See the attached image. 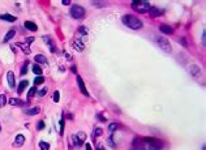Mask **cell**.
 Segmentation results:
<instances>
[{"label": "cell", "instance_id": "1", "mask_svg": "<svg viewBox=\"0 0 206 150\" xmlns=\"http://www.w3.org/2000/svg\"><path fill=\"white\" fill-rule=\"evenodd\" d=\"M122 21L127 28H129L132 30H138L142 28V21L140 19H137V17H134L133 14H124L122 17Z\"/></svg>", "mask_w": 206, "mask_h": 150}, {"label": "cell", "instance_id": "2", "mask_svg": "<svg viewBox=\"0 0 206 150\" xmlns=\"http://www.w3.org/2000/svg\"><path fill=\"white\" fill-rule=\"evenodd\" d=\"M131 7L137 13H146V12H149L151 5L149 4V2H145V0H133L131 3Z\"/></svg>", "mask_w": 206, "mask_h": 150}, {"label": "cell", "instance_id": "3", "mask_svg": "<svg viewBox=\"0 0 206 150\" xmlns=\"http://www.w3.org/2000/svg\"><path fill=\"white\" fill-rule=\"evenodd\" d=\"M86 12H85V8L79 5V4H74L71 7V16L73 17L74 20H82Z\"/></svg>", "mask_w": 206, "mask_h": 150}, {"label": "cell", "instance_id": "4", "mask_svg": "<svg viewBox=\"0 0 206 150\" xmlns=\"http://www.w3.org/2000/svg\"><path fill=\"white\" fill-rule=\"evenodd\" d=\"M145 142L148 144V150H162L163 144L157 138H145Z\"/></svg>", "mask_w": 206, "mask_h": 150}, {"label": "cell", "instance_id": "5", "mask_svg": "<svg viewBox=\"0 0 206 150\" xmlns=\"http://www.w3.org/2000/svg\"><path fill=\"white\" fill-rule=\"evenodd\" d=\"M157 43H158V46L165 51V52H170L172 51V47H171V43L168 42V39L167 38H163V37H158L157 38Z\"/></svg>", "mask_w": 206, "mask_h": 150}, {"label": "cell", "instance_id": "6", "mask_svg": "<svg viewBox=\"0 0 206 150\" xmlns=\"http://www.w3.org/2000/svg\"><path fill=\"white\" fill-rule=\"evenodd\" d=\"M31 42H34V38H28L26 42H19V43H16V46L21 47V50L24 51V54L29 55L30 54V43Z\"/></svg>", "mask_w": 206, "mask_h": 150}, {"label": "cell", "instance_id": "7", "mask_svg": "<svg viewBox=\"0 0 206 150\" xmlns=\"http://www.w3.org/2000/svg\"><path fill=\"white\" fill-rule=\"evenodd\" d=\"M7 81H8V86H9L11 89H14V86H16V77H14V73L12 72V70L7 72Z\"/></svg>", "mask_w": 206, "mask_h": 150}, {"label": "cell", "instance_id": "8", "mask_svg": "<svg viewBox=\"0 0 206 150\" xmlns=\"http://www.w3.org/2000/svg\"><path fill=\"white\" fill-rule=\"evenodd\" d=\"M77 85H79V89H80V92H81L84 95L89 97V93H88V90H86V86H85V82H84V80L81 78V76H77Z\"/></svg>", "mask_w": 206, "mask_h": 150}, {"label": "cell", "instance_id": "9", "mask_svg": "<svg viewBox=\"0 0 206 150\" xmlns=\"http://www.w3.org/2000/svg\"><path fill=\"white\" fill-rule=\"evenodd\" d=\"M25 144V136L24 135H17L13 142V147H21Z\"/></svg>", "mask_w": 206, "mask_h": 150}, {"label": "cell", "instance_id": "10", "mask_svg": "<svg viewBox=\"0 0 206 150\" xmlns=\"http://www.w3.org/2000/svg\"><path fill=\"white\" fill-rule=\"evenodd\" d=\"M42 39H43V42H45L46 45L50 47V51H51V52H55V51H56L54 42H52V39H51V38L48 37V35H45V37H42Z\"/></svg>", "mask_w": 206, "mask_h": 150}, {"label": "cell", "instance_id": "11", "mask_svg": "<svg viewBox=\"0 0 206 150\" xmlns=\"http://www.w3.org/2000/svg\"><path fill=\"white\" fill-rule=\"evenodd\" d=\"M0 20L5 21V22H14L17 20V17H14L9 13H3V14H0Z\"/></svg>", "mask_w": 206, "mask_h": 150}, {"label": "cell", "instance_id": "12", "mask_svg": "<svg viewBox=\"0 0 206 150\" xmlns=\"http://www.w3.org/2000/svg\"><path fill=\"white\" fill-rule=\"evenodd\" d=\"M39 112H41V107H39V106H34V107H31V108L25 111V114L29 115V116H35V115H38Z\"/></svg>", "mask_w": 206, "mask_h": 150}, {"label": "cell", "instance_id": "13", "mask_svg": "<svg viewBox=\"0 0 206 150\" xmlns=\"http://www.w3.org/2000/svg\"><path fill=\"white\" fill-rule=\"evenodd\" d=\"M73 46H74V48H76L77 51H82V50L85 48V45H84V42L81 41V38L74 39V41H73Z\"/></svg>", "mask_w": 206, "mask_h": 150}, {"label": "cell", "instance_id": "14", "mask_svg": "<svg viewBox=\"0 0 206 150\" xmlns=\"http://www.w3.org/2000/svg\"><path fill=\"white\" fill-rule=\"evenodd\" d=\"M34 60H35L37 63H39V64H45V65H47V64H48L47 58H46L45 55H41V54H38V55L34 56Z\"/></svg>", "mask_w": 206, "mask_h": 150}, {"label": "cell", "instance_id": "15", "mask_svg": "<svg viewBox=\"0 0 206 150\" xmlns=\"http://www.w3.org/2000/svg\"><path fill=\"white\" fill-rule=\"evenodd\" d=\"M159 30H160V33H163V34H172L174 33V29L171 28V26H168V25H160L159 26Z\"/></svg>", "mask_w": 206, "mask_h": 150}, {"label": "cell", "instance_id": "16", "mask_svg": "<svg viewBox=\"0 0 206 150\" xmlns=\"http://www.w3.org/2000/svg\"><path fill=\"white\" fill-rule=\"evenodd\" d=\"M28 85H29V81H28V80H22V81L20 82V85L17 86V93H19V94H22V92L26 89Z\"/></svg>", "mask_w": 206, "mask_h": 150}, {"label": "cell", "instance_id": "17", "mask_svg": "<svg viewBox=\"0 0 206 150\" xmlns=\"http://www.w3.org/2000/svg\"><path fill=\"white\" fill-rule=\"evenodd\" d=\"M160 13H162V11L159 9L158 7H150V9H149V14H150V17H158Z\"/></svg>", "mask_w": 206, "mask_h": 150}, {"label": "cell", "instance_id": "18", "mask_svg": "<svg viewBox=\"0 0 206 150\" xmlns=\"http://www.w3.org/2000/svg\"><path fill=\"white\" fill-rule=\"evenodd\" d=\"M24 25H25V28H26L28 30H30V31H37V30H38L37 24H34V22H31V21H26Z\"/></svg>", "mask_w": 206, "mask_h": 150}, {"label": "cell", "instance_id": "19", "mask_svg": "<svg viewBox=\"0 0 206 150\" xmlns=\"http://www.w3.org/2000/svg\"><path fill=\"white\" fill-rule=\"evenodd\" d=\"M14 34H16V30L14 29H11L9 31H8L7 34H5V37H4V39H3V42L4 43H7V42H9L13 37H14Z\"/></svg>", "mask_w": 206, "mask_h": 150}, {"label": "cell", "instance_id": "20", "mask_svg": "<svg viewBox=\"0 0 206 150\" xmlns=\"http://www.w3.org/2000/svg\"><path fill=\"white\" fill-rule=\"evenodd\" d=\"M76 137H77V140H79L81 144H84L85 141H86V133H85V132H82V131L77 132V133H76Z\"/></svg>", "mask_w": 206, "mask_h": 150}, {"label": "cell", "instance_id": "21", "mask_svg": "<svg viewBox=\"0 0 206 150\" xmlns=\"http://www.w3.org/2000/svg\"><path fill=\"white\" fill-rule=\"evenodd\" d=\"M31 70H33V73H35L37 76H42V73H43V69H42L38 64H33Z\"/></svg>", "mask_w": 206, "mask_h": 150}, {"label": "cell", "instance_id": "22", "mask_svg": "<svg viewBox=\"0 0 206 150\" xmlns=\"http://www.w3.org/2000/svg\"><path fill=\"white\" fill-rule=\"evenodd\" d=\"M103 135V129L102 128H94V132H93V140L95 141V138L97 137H99V136H102Z\"/></svg>", "mask_w": 206, "mask_h": 150}, {"label": "cell", "instance_id": "23", "mask_svg": "<svg viewBox=\"0 0 206 150\" xmlns=\"http://www.w3.org/2000/svg\"><path fill=\"white\" fill-rule=\"evenodd\" d=\"M7 103H9L11 106H21V104H24V102L20 101L19 98H11Z\"/></svg>", "mask_w": 206, "mask_h": 150}, {"label": "cell", "instance_id": "24", "mask_svg": "<svg viewBox=\"0 0 206 150\" xmlns=\"http://www.w3.org/2000/svg\"><path fill=\"white\" fill-rule=\"evenodd\" d=\"M107 145H108L111 149H116V144L114 142V133H111V136L107 138Z\"/></svg>", "mask_w": 206, "mask_h": 150}, {"label": "cell", "instance_id": "25", "mask_svg": "<svg viewBox=\"0 0 206 150\" xmlns=\"http://www.w3.org/2000/svg\"><path fill=\"white\" fill-rule=\"evenodd\" d=\"M34 95H37V86H33V87H30V89H29V92H28V99L30 101Z\"/></svg>", "mask_w": 206, "mask_h": 150}, {"label": "cell", "instance_id": "26", "mask_svg": "<svg viewBox=\"0 0 206 150\" xmlns=\"http://www.w3.org/2000/svg\"><path fill=\"white\" fill-rule=\"evenodd\" d=\"M43 82H45V77H43V76H37L35 78H34V86L42 85Z\"/></svg>", "mask_w": 206, "mask_h": 150}, {"label": "cell", "instance_id": "27", "mask_svg": "<svg viewBox=\"0 0 206 150\" xmlns=\"http://www.w3.org/2000/svg\"><path fill=\"white\" fill-rule=\"evenodd\" d=\"M64 125H65V119H64V115H63L62 119H60V129H59V133L62 136L64 133Z\"/></svg>", "mask_w": 206, "mask_h": 150}, {"label": "cell", "instance_id": "28", "mask_svg": "<svg viewBox=\"0 0 206 150\" xmlns=\"http://www.w3.org/2000/svg\"><path fill=\"white\" fill-rule=\"evenodd\" d=\"M189 70H191V73H192L193 76H197V75H200V72H201V70H200V67H197V65H192Z\"/></svg>", "mask_w": 206, "mask_h": 150}, {"label": "cell", "instance_id": "29", "mask_svg": "<svg viewBox=\"0 0 206 150\" xmlns=\"http://www.w3.org/2000/svg\"><path fill=\"white\" fill-rule=\"evenodd\" d=\"M28 67H29V61L26 60V61L24 63V65L21 67V76H25V75H26V72H28Z\"/></svg>", "mask_w": 206, "mask_h": 150}, {"label": "cell", "instance_id": "30", "mask_svg": "<svg viewBox=\"0 0 206 150\" xmlns=\"http://www.w3.org/2000/svg\"><path fill=\"white\" fill-rule=\"evenodd\" d=\"M39 149L41 150H50L48 142H46V141H41V142H39Z\"/></svg>", "mask_w": 206, "mask_h": 150}, {"label": "cell", "instance_id": "31", "mask_svg": "<svg viewBox=\"0 0 206 150\" xmlns=\"http://www.w3.org/2000/svg\"><path fill=\"white\" fill-rule=\"evenodd\" d=\"M71 138H72V141H73V145H74L76 147H81V145H82V144L80 142V141H79V140H77V137H76V135H72V137H71Z\"/></svg>", "mask_w": 206, "mask_h": 150}, {"label": "cell", "instance_id": "32", "mask_svg": "<svg viewBox=\"0 0 206 150\" xmlns=\"http://www.w3.org/2000/svg\"><path fill=\"white\" fill-rule=\"evenodd\" d=\"M117 128H119V124H116V123H111V124L108 125V131L111 132V133H114Z\"/></svg>", "mask_w": 206, "mask_h": 150}, {"label": "cell", "instance_id": "33", "mask_svg": "<svg viewBox=\"0 0 206 150\" xmlns=\"http://www.w3.org/2000/svg\"><path fill=\"white\" fill-rule=\"evenodd\" d=\"M7 97H5V94H2L0 95V107H4V106L7 104Z\"/></svg>", "mask_w": 206, "mask_h": 150}, {"label": "cell", "instance_id": "34", "mask_svg": "<svg viewBox=\"0 0 206 150\" xmlns=\"http://www.w3.org/2000/svg\"><path fill=\"white\" fill-rule=\"evenodd\" d=\"M52 101L55 102V103H59V101H60V93L56 90V92H54V95H52Z\"/></svg>", "mask_w": 206, "mask_h": 150}, {"label": "cell", "instance_id": "35", "mask_svg": "<svg viewBox=\"0 0 206 150\" xmlns=\"http://www.w3.org/2000/svg\"><path fill=\"white\" fill-rule=\"evenodd\" d=\"M89 33L88 28L86 26H80V29H79V34H82V35H86Z\"/></svg>", "mask_w": 206, "mask_h": 150}, {"label": "cell", "instance_id": "36", "mask_svg": "<svg viewBox=\"0 0 206 150\" xmlns=\"http://www.w3.org/2000/svg\"><path fill=\"white\" fill-rule=\"evenodd\" d=\"M91 4L95 5L97 8H103V7H106V3H105V2H98V0H97V2H91Z\"/></svg>", "mask_w": 206, "mask_h": 150}, {"label": "cell", "instance_id": "37", "mask_svg": "<svg viewBox=\"0 0 206 150\" xmlns=\"http://www.w3.org/2000/svg\"><path fill=\"white\" fill-rule=\"evenodd\" d=\"M47 90H48L47 87H43V89H41L39 92H37V95H38V97H45V95L47 94Z\"/></svg>", "mask_w": 206, "mask_h": 150}, {"label": "cell", "instance_id": "38", "mask_svg": "<svg viewBox=\"0 0 206 150\" xmlns=\"http://www.w3.org/2000/svg\"><path fill=\"white\" fill-rule=\"evenodd\" d=\"M45 127H46V124H45V121H43V120H39V121L37 123V129H38V131L43 129Z\"/></svg>", "mask_w": 206, "mask_h": 150}, {"label": "cell", "instance_id": "39", "mask_svg": "<svg viewBox=\"0 0 206 150\" xmlns=\"http://www.w3.org/2000/svg\"><path fill=\"white\" fill-rule=\"evenodd\" d=\"M202 43H203V45L206 43V31L205 30L202 31Z\"/></svg>", "mask_w": 206, "mask_h": 150}, {"label": "cell", "instance_id": "40", "mask_svg": "<svg viewBox=\"0 0 206 150\" xmlns=\"http://www.w3.org/2000/svg\"><path fill=\"white\" fill-rule=\"evenodd\" d=\"M97 118L100 120V121H103V123H106V118H103L102 115H97Z\"/></svg>", "mask_w": 206, "mask_h": 150}, {"label": "cell", "instance_id": "41", "mask_svg": "<svg viewBox=\"0 0 206 150\" xmlns=\"http://www.w3.org/2000/svg\"><path fill=\"white\" fill-rule=\"evenodd\" d=\"M64 5H69L71 4V0H63V2H62Z\"/></svg>", "mask_w": 206, "mask_h": 150}, {"label": "cell", "instance_id": "42", "mask_svg": "<svg viewBox=\"0 0 206 150\" xmlns=\"http://www.w3.org/2000/svg\"><path fill=\"white\" fill-rule=\"evenodd\" d=\"M85 149H86V150H91V146H90V144H85Z\"/></svg>", "mask_w": 206, "mask_h": 150}, {"label": "cell", "instance_id": "43", "mask_svg": "<svg viewBox=\"0 0 206 150\" xmlns=\"http://www.w3.org/2000/svg\"><path fill=\"white\" fill-rule=\"evenodd\" d=\"M132 150H145L144 147H141V146H137V147H133Z\"/></svg>", "mask_w": 206, "mask_h": 150}, {"label": "cell", "instance_id": "44", "mask_svg": "<svg viewBox=\"0 0 206 150\" xmlns=\"http://www.w3.org/2000/svg\"><path fill=\"white\" fill-rule=\"evenodd\" d=\"M71 69H72V72H73V73H76V67H72Z\"/></svg>", "mask_w": 206, "mask_h": 150}, {"label": "cell", "instance_id": "45", "mask_svg": "<svg viewBox=\"0 0 206 150\" xmlns=\"http://www.w3.org/2000/svg\"><path fill=\"white\" fill-rule=\"evenodd\" d=\"M201 150H206V146H205V145H202V149H201Z\"/></svg>", "mask_w": 206, "mask_h": 150}, {"label": "cell", "instance_id": "46", "mask_svg": "<svg viewBox=\"0 0 206 150\" xmlns=\"http://www.w3.org/2000/svg\"><path fill=\"white\" fill-rule=\"evenodd\" d=\"M98 150H105V149H103V147H98Z\"/></svg>", "mask_w": 206, "mask_h": 150}, {"label": "cell", "instance_id": "47", "mask_svg": "<svg viewBox=\"0 0 206 150\" xmlns=\"http://www.w3.org/2000/svg\"><path fill=\"white\" fill-rule=\"evenodd\" d=\"M0 131H2V124H0Z\"/></svg>", "mask_w": 206, "mask_h": 150}]
</instances>
